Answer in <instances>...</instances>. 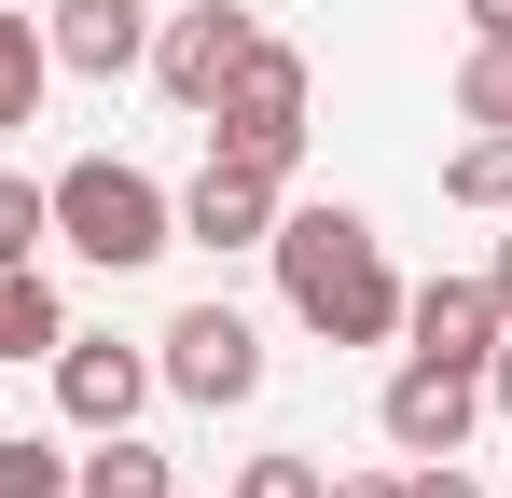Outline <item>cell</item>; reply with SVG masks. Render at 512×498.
<instances>
[{
  "label": "cell",
  "mask_w": 512,
  "mask_h": 498,
  "mask_svg": "<svg viewBox=\"0 0 512 498\" xmlns=\"http://www.w3.org/2000/svg\"><path fill=\"white\" fill-rule=\"evenodd\" d=\"M485 277H499V305H512V236H499V263H485Z\"/></svg>",
  "instance_id": "23"
},
{
  "label": "cell",
  "mask_w": 512,
  "mask_h": 498,
  "mask_svg": "<svg viewBox=\"0 0 512 498\" xmlns=\"http://www.w3.org/2000/svg\"><path fill=\"white\" fill-rule=\"evenodd\" d=\"M402 332H416V360H499V346H512V305H499V277H429Z\"/></svg>",
  "instance_id": "9"
},
{
  "label": "cell",
  "mask_w": 512,
  "mask_h": 498,
  "mask_svg": "<svg viewBox=\"0 0 512 498\" xmlns=\"http://www.w3.org/2000/svg\"><path fill=\"white\" fill-rule=\"evenodd\" d=\"M84 498H167V457L111 429V457H84Z\"/></svg>",
  "instance_id": "16"
},
{
  "label": "cell",
  "mask_w": 512,
  "mask_h": 498,
  "mask_svg": "<svg viewBox=\"0 0 512 498\" xmlns=\"http://www.w3.org/2000/svg\"><path fill=\"white\" fill-rule=\"evenodd\" d=\"M56 236V180H0V263H42Z\"/></svg>",
  "instance_id": "15"
},
{
  "label": "cell",
  "mask_w": 512,
  "mask_h": 498,
  "mask_svg": "<svg viewBox=\"0 0 512 498\" xmlns=\"http://www.w3.org/2000/svg\"><path fill=\"white\" fill-rule=\"evenodd\" d=\"M0 498H84V471H70L42 429H14V443H0Z\"/></svg>",
  "instance_id": "14"
},
{
  "label": "cell",
  "mask_w": 512,
  "mask_h": 498,
  "mask_svg": "<svg viewBox=\"0 0 512 498\" xmlns=\"http://www.w3.org/2000/svg\"><path fill=\"white\" fill-rule=\"evenodd\" d=\"M236 498H333V485H319L305 457H250V471H236Z\"/></svg>",
  "instance_id": "18"
},
{
  "label": "cell",
  "mask_w": 512,
  "mask_h": 498,
  "mask_svg": "<svg viewBox=\"0 0 512 498\" xmlns=\"http://www.w3.org/2000/svg\"><path fill=\"white\" fill-rule=\"evenodd\" d=\"M402 498H485V485H471L457 457H416V471H402Z\"/></svg>",
  "instance_id": "19"
},
{
  "label": "cell",
  "mask_w": 512,
  "mask_h": 498,
  "mask_svg": "<svg viewBox=\"0 0 512 498\" xmlns=\"http://www.w3.org/2000/svg\"><path fill=\"white\" fill-rule=\"evenodd\" d=\"M56 346H70L56 277H42V263H14V277H0V360H56Z\"/></svg>",
  "instance_id": "11"
},
{
  "label": "cell",
  "mask_w": 512,
  "mask_h": 498,
  "mask_svg": "<svg viewBox=\"0 0 512 498\" xmlns=\"http://www.w3.org/2000/svg\"><path fill=\"white\" fill-rule=\"evenodd\" d=\"M485 388H499V415H512V346H499V360H485Z\"/></svg>",
  "instance_id": "22"
},
{
  "label": "cell",
  "mask_w": 512,
  "mask_h": 498,
  "mask_svg": "<svg viewBox=\"0 0 512 498\" xmlns=\"http://www.w3.org/2000/svg\"><path fill=\"white\" fill-rule=\"evenodd\" d=\"M277 166H250V153H208L194 166V194H180V236L194 249H277Z\"/></svg>",
  "instance_id": "7"
},
{
  "label": "cell",
  "mask_w": 512,
  "mask_h": 498,
  "mask_svg": "<svg viewBox=\"0 0 512 498\" xmlns=\"http://www.w3.org/2000/svg\"><path fill=\"white\" fill-rule=\"evenodd\" d=\"M443 194H457V208H512V125L457 139V153H443Z\"/></svg>",
  "instance_id": "12"
},
{
  "label": "cell",
  "mask_w": 512,
  "mask_h": 498,
  "mask_svg": "<svg viewBox=\"0 0 512 498\" xmlns=\"http://www.w3.org/2000/svg\"><path fill=\"white\" fill-rule=\"evenodd\" d=\"M56 70H70V56H56V28H14V42H0V125H28Z\"/></svg>",
  "instance_id": "13"
},
{
  "label": "cell",
  "mask_w": 512,
  "mask_h": 498,
  "mask_svg": "<svg viewBox=\"0 0 512 498\" xmlns=\"http://www.w3.org/2000/svg\"><path fill=\"white\" fill-rule=\"evenodd\" d=\"M485 402H499V388H485V360H402V374H388V402H374V429H388L402 457H457V443L485 429Z\"/></svg>",
  "instance_id": "4"
},
{
  "label": "cell",
  "mask_w": 512,
  "mask_h": 498,
  "mask_svg": "<svg viewBox=\"0 0 512 498\" xmlns=\"http://www.w3.org/2000/svg\"><path fill=\"white\" fill-rule=\"evenodd\" d=\"M457 111H471V125H512V42H471V70H457Z\"/></svg>",
  "instance_id": "17"
},
{
  "label": "cell",
  "mask_w": 512,
  "mask_h": 498,
  "mask_svg": "<svg viewBox=\"0 0 512 498\" xmlns=\"http://www.w3.org/2000/svg\"><path fill=\"white\" fill-rule=\"evenodd\" d=\"M277 291H291V319L319 332V346H388V332L416 319V291L388 277V249L360 208H291L277 222Z\"/></svg>",
  "instance_id": "1"
},
{
  "label": "cell",
  "mask_w": 512,
  "mask_h": 498,
  "mask_svg": "<svg viewBox=\"0 0 512 498\" xmlns=\"http://www.w3.org/2000/svg\"><path fill=\"white\" fill-rule=\"evenodd\" d=\"M56 236L84 249L97 277H139L153 249H180V208H167L125 153H84V166H56Z\"/></svg>",
  "instance_id": "2"
},
{
  "label": "cell",
  "mask_w": 512,
  "mask_h": 498,
  "mask_svg": "<svg viewBox=\"0 0 512 498\" xmlns=\"http://www.w3.org/2000/svg\"><path fill=\"white\" fill-rule=\"evenodd\" d=\"M471 14V42H512V0H457Z\"/></svg>",
  "instance_id": "20"
},
{
  "label": "cell",
  "mask_w": 512,
  "mask_h": 498,
  "mask_svg": "<svg viewBox=\"0 0 512 498\" xmlns=\"http://www.w3.org/2000/svg\"><path fill=\"white\" fill-rule=\"evenodd\" d=\"M153 374H167V360H139V346H111V332H97V346H56V402H70V429H97V443L153 402Z\"/></svg>",
  "instance_id": "8"
},
{
  "label": "cell",
  "mask_w": 512,
  "mask_h": 498,
  "mask_svg": "<svg viewBox=\"0 0 512 498\" xmlns=\"http://www.w3.org/2000/svg\"><path fill=\"white\" fill-rule=\"evenodd\" d=\"M305 97H319V70L291 56V42H250V70L222 83V111H208V153H250L291 180V153H305Z\"/></svg>",
  "instance_id": "3"
},
{
  "label": "cell",
  "mask_w": 512,
  "mask_h": 498,
  "mask_svg": "<svg viewBox=\"0 0 512 498\" xmlns=\"http://www.w3.org/2000/svg\"><path fill=\"white\" fill-rule=\"evenodd\" d=\"M333 498H402V471H360V485H333Z\"/></svg>",
  "instance_id": "21"
},
{
  "label": "cell",
  "mask_w": 512,
  "mask_h": 498,
  "mask_svg": "<svg viewBox=\"0 0 512 498\" xmlns=\"http://www.w3.org/2000/svg\"><path fill=\"white\" fill-rule=\"evenodd\" d=\"M42 28H56V56H70L84 83H125V70H153V42H167V28H153L139 0H56Z\"/></svg>",
  "instance_id": "10"
},
{
  "label": "cell",
  "mask_w": 512,
  "mask_h": 498,
  "mask_svg": "<svg viewBox=\"0 0 512 498\" xmlns=\"http://www.w3.org/2000/svg\"><path fill=\"white\" fill-rule=\"evenodd\" d=\"M167 388L208 402V415H236L263 388V332L236 319V305H180V319H167Z\"/></svg>",
  "instance_id": "6"
},
{
  "label": "cell",
  "mask_w": 512,
  "mask_h": 498,
  "mask_svg": "<svg viewBox=\"0 0 512 498\" xmlns=\"http://www.w3.org/2000/svg\"><path fill=\"white\" fill-rule=\"evenodd\" d=\"M250 42H263V28H250V0H180V14H167V42H153V83H167L180 111L208 125V111H222V83L250 70Z\"/></svg>",
  "instance_id": "5"
}]
</instances>
